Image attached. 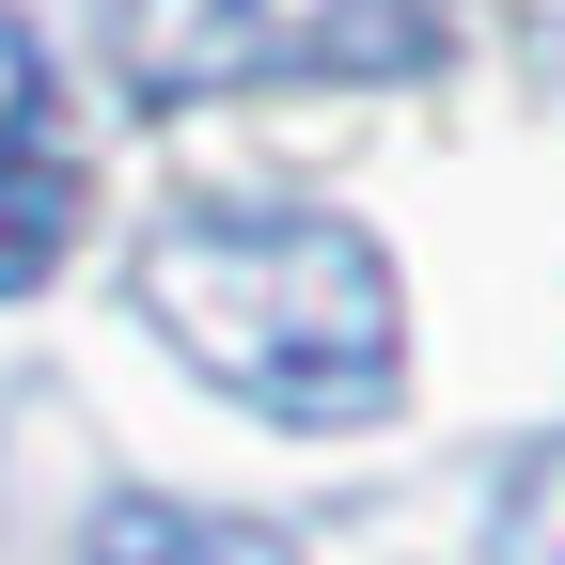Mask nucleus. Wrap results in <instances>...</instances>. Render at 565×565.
Instances as JSON below:
<instances>
[{
    "instance_id": "1",
    "label": "nucleus",
    "mask_w": 565,
    "mask_h": 565,
    "mask_svg": "<svg viewBox=\"0 0 565 565\" xmlns=\"http://www.w3.org/2000/svg\"><path fill=\"white\" fill-rule=\"evenodd\" d=\"M141 315L204 393L315 424V440H345L408 393V282L330 204H189V221H158Z\"/></svg>"
},
{
    "instance_id": "3",
    "label": "nucleus",
    "mask_w": 565,
    "mask_h": 565,
    "mask_svg": "<svg viewBox=\"0 0 565 565\" xmlns=\"http://www.w3.org/2000/svg\"><path fill=\"white\" fill-rule=\"evenodd\" d=\"M79 158L63 141H0V299H32V282L63 267V236H79Z\"/></svg>"
},
{
    "instance_id": "5",
    "label": "nucleus",
    "mask_w": 565,
    "mask_h": 565,
    "mask_svg": "<svg viewBox=\"0 0 565 565\" xmlns=\"http://www.w3.org/2000/svg\"><path fill=\"white\" fill-rule=\"evenodd\" d=\"M487 565H565V440H534L487 503Z\"/></svg>"
},
{
    "instance_id": "6",
    "label": "nucleus",
    "mask_w": 565,
    "mask_h": 565,
    "mask_svg": "<svg viewBox=\"0 0 565 565\" xmlns=\"http://www.w3.org/2000/svg\"><path fill=\"white\" fill-rule=\"evenodd\" d=\"M0 141H47V47H32V17H0Z\"/></svg>"
},
{
    "instance_id": "4",
    "label": "nucleus",
    "mask_w": 565,
    "mask_h": 565,
    "mask_svg": "<svg viewBox=\"0 0 565 565\" xmlns=\"http://www.w3.org/2000/svg\"><path fill=\"white\" fill-rule=\"evenodd\" d=\"M95 565H299L267 519H204V503H110Z\"/></svg>"
},
{
    "instance_id": "2",
    "label": "nucleus",
    "mask_w": 565,
    "mask_h": 565,
    "mask_svg": "<svg viewBox=\"0 0 565 565\" xmlns=\"http://www.w3.org/2000/svg\"><path fill=\"white\" fill-rule=\"evenodd\" d=\"M440 47V0H141L126 79L189 110V95H252V79H393Z\"/></svg>"
}]
</instances>
